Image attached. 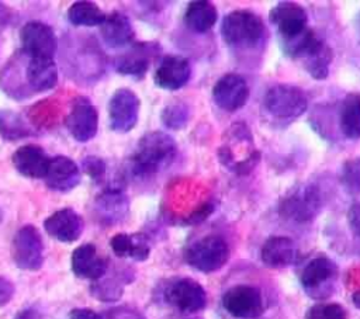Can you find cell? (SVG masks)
I'll return each instance as SVG.
<instances>
[{"mask_svg":"<svg viewBox=\"0 0 360 319\" xmlns=\"http://www.w3.org/2000/svg\"><path fill=\"white\" fill-rule=\"evenodd\" d=\"M177 145L163 131L145 134L136 143L129 159V169L134 176H153L167 169L176 159Z\"/></svg>","mask_w":360,"mask_h":319,"instance_id":"cell-2","label":"cell"},{"mask_svg":"<svg viewBox=\"0 0 360 319\" xmlns=\"http://www.w3.org/2000/svg\"><path fill=\"white\" fill-rule=\"evenodd\" d=\"M218 18L217 7L207 0H197L188 3L183 20L188 30L197 34H204L211 30Z\"/></svg>","mask_w":360,"mask_h":319,"instance_id":"cell-28","label":"cell"},{"mask_svg":"<svg viewBox=\"0 0 360 319\" xmlns=\"http://www.w3.org/2000/svg\"><path fill=\"white\" fill-rule=\"evenodd\" d=\"M100 34L104 44L114 49L129 45L135 38L129 18L120 11H112L108 15L105 14L103 24L100 25Z\"/></svg>","mask_w":360,"mask_h":319,"instance_id":"cell-25","label":"cell"},{"mask_svg":"<svg viewBox=\"0 0 360 319\" xmlns=\"http://www.w3.org/2000/svg\"><path fill=\"white\" fill-rule=\"evenodd\" d=\"M14 319H44V316L35 308H24L14 316Z\"/></svg>","mask_w":360,"mask_h":319,"instance_id":"cell-42","label":"cell"},{"mask_svg":"<svg viewBox=\"0 0 360 319\" xmlns=\"http://www.w3.org/2000/svg\"><path fill=\"white\" fill-rule=\"evenodd\" d=\"M339 128L342 134L350 139H360V94L349 93L342 104L339 111Z\"/></svg>","mask_w":360,"mask_h":319,"instance_id":"cell-29","label":"cell"},{"mask_svg":"<svg viewBox=\"0 0 360 319\" xmlns=\"http://www.w3.org/2000/svg\"><path fill=\"white\" fill-rule=\"evenodd\" d=\"M217 156L224 167L238 176L249 174L260 162L253 135L243 122H236L225 131Z\"/></svg>","mask_w":360,"mask_h":319,"instance_id":"cell-3","label":"cell"},{"mask_svg":"<svg viewBox=\"0 0 360 319\" xmlns=\"http://www.w3.org/2000/svg\"><path fill=\"white\" fill-rule=\"evenodd\" d=\"M107 316H108L107 319H141V316H138L134 311L125 309V308L111 309Z\"/></svg>","mask_w":360,"mask_h":319,"instance_id":"cell-41","label":"cell"},{"mask_svg":"<svg viewBox=\"0 0 360 319\" xmlns=\"http://www.w3.org/2000/svg\"><path fill=\"white\" fill-rule=\"evenodd\" d=\"M65 126L76 142L84 143L93 139L98 129V112L96 105L84 96L77 97L65 118Z\"/></svg>","mask_w":360,"mask_h":319,"instance_id":"cell-11","label":"cell"},{"mask_svg":"<svg viewBox=\"0 0 360 319\" xmlns=\"http://www.w3.org/2000/svg\"><path fill=\"white\" fill-rule=\"evenodd\" d=\"M11 257L14 264L27 271H37L44 263V242L34 225L21 226L11 242Z\"/></svg>","mask_w":360,"mask_h":319,"instance_id":"cell-8","label":"cell"},{"mask_svg":"<svg viewBox=\"0 0 360 319\" xmlns=\"http://www.w3.org/2000/svg\"><path fill=\"white\" fill-rule=\"evenodd\" d=\"M68 319H103L101 315L89 309V308H76L72 309Z\"/></svg>","mask_w":360,"mask_h":319,"instance_id":"cell-40","label":"cell"},{"mask_svg":"<svg viewBox=\"0 0 360 319\" xmlns=\"http://www.w3.org/2000/svg\"><path fill=\"white\" fill-rule=\"evenodd\" d=\"M229 257L226 242L217 235L204 236L193 242L184 250V260L193 268L202 273L219 270Z\"/></svg>","mask_w":360,"mask_h":319,"instance_id":"cell-7","label":"cell"},{"mask_svg":"<svg viewBox=\"0 0 360 319\" xmlns=\"http://www.w3.org/2000/svg\"><path fill=\"white\" fill-rule=\"evenodd\" d=\"M226 45L233 48H256L264 38V24L253 11L233 10L228 13L219 27Z\"/></svg>","mask_w":360,"mask_h":319,"instance_id":"cell-4","label":"cell"},{"mask_svg":"<svg viewBox=\"0 0 360 319\" xmlns=\"http://www.w3.org/2000/svg\"><path fill=\"white\" fill-rule=\"evenodd\" d=\"M82 169L97 184L104 180V176H105V171H107L104 160L97 157V156H93V155L86 156L82 160Z\"/></svg>","mask_w":360,"mask_h":319,"instance_id":"cell-36","label":"cell"},{"mask_svg":"<svg viewBox=\"0 0 360 319\" xmlns=\"http://www.w3.org/2000/svg\"><path fill=\"white\" fill-rule=\"evenodd\" d=\"M225 311L238 319H256L264 311L262 292L253 285H235L222 297Z\"/></svg>","mask_w":360,"mask_h":319,"instance_id":"cell-10","label":"cell"},{"mask_svg":"<svg viewBox=\"0 0 360 319\" xmlns=\"http://www.w3.org/2000/svg\"><path fill=\"white\" fill-rule=\"evenodd\" d=\"M1 219H3V211H1V208H0V223H1Z\"/></svg>","mask_w":360,"mask_h":319,"instance_id":"cell-45","label":"cell"},{"mask_svg":"<svg viewBox=\"0 0 360 319\" xmlns=\"http://www.w3.org/2000/svg\"><path fill=\"white\" fill-rule=\"evenodd\" d=\"M14 284L8 278L0 275V306H4L11 301V298L14 297Z\"/></svg>","mask_w":360,"mask_h":319,"instance_id":"cell-38","label":"cell"},{"mask_svg":"<svg viewBox=\"0 0 360 319\" xmlns=\"http://www.w3.org/2000/svg\"><path fill=\"white\" fill-rule=\"evenodd\" d=\"M305 72L315 80H325L329 76L333 60L332 48L323 41L318 39L315 45L300 59Z\"/></svg>","mask_w":360,"mask_h":319,"instance_id":"cell-27","label":"cell"},{"mask_svg":"<svg viewBox=\"0 0 360 319\" xmlns=\"http://www.w3.org/2000/svg\"><path fill=\"white\" fill-rule=\"evenodd\" d=\"M45 232L63 243L76 242L84 229V221L73 208H62L44 221Z\"/></svg>","mask_w":360,"mask_h":319,"instance_id":"cell-17","label":"cell"},{"mask_svg":"<svg viewBox=\"0 0 360 319\" xmlns=\"http://www.w3.org/2000/svg\"><path fill=\"white\" fill-rule=\"evenodd\" d=\"M58 82V67L52 58L28 56L18 51L4 66L0 86L4 93L15 100L30 98L48 91Z\"/></svg>","mask_w":360,"mask_h":319,"instance_id":"cell-1","label":"cell"},{"mask_svg":"<svg viewBox=\"0 0 360 319\" xmlns=\"http://www.w3.org/2000/svg\"><path fill=\"white\" fill-rule=\"evenodd\" d=\"M104 18L105 14L93 1H75L68 10V20L75 27H100Z\"/></svg>","mask_w":360,"mask_h":319,"instance_id":"cell-31","label":"cell"},{"mask_svg":"<svg viewBox=\"0 0 360 319\" xmlns=\"http://www.w3.org/2000/svg\"><path fill=\"white\" fill-rule=\"evenodd\" d=\"M93 211L100 225L114 226L122 222L129 212L128 195L120 187H107L96 197Z\"/></svg>","mask_w":360,"mask_h":319,"instance_id":"cell-14","label":"cell"},{"mask_svg":"<svg viewBox=\"0 0 360 319\" xmlns=\"http://www.w3.org/2000/svg\"><path fill=\"white\" fill-rule=\"evenodd\" d=\"M155 48L156 45L150 42L134 45L129 51L117 58L115 70L124 76L142 79L149 69Z\"/></svg>","mask_w":360,"mask_h":319,"instance_id":"cell-23","label":"cell"},{"mask_svg":"<svg viewBox=\"0 0 360 319\" xmlns=\"http://www.w3.org/2000/svg\"><path fill=\"white\" fill-rule=\"evenodd\" d=\"M34 134L35 131L20 112L8 108H0V136L4 141L14 142L32 136Z\"/></svg>","mask_w":360,"mask_h":319,"instance_id":"cell-30","label":"cell"},{"mask_svg":"<svg viewBox=\"0 0 360 319\" xmlns=\"http://www.w3.org/2000/svg\"><path fill=\"white\" fill-rule=\"evenodd\" d=\"M263 110L277 121H292L308 108V98L302 89L292 84H274L263 96Z\"/></svg>","mask_w":360,"mask_h":319,"instance_id":"cell-6","label":"cell"},{"mask_svg":"<svg viewBox=\"0 0 360 319\" xmlns=\"http://www.w3.org/2000/svg\"><path fill=\"white\" fill-rule=\"evenodd\" d=\"M214 204H211V202H205V204H202L197 211H194L191 215H190V218L187 219V223H198V222H201V221H204L212 211H214Z\"/></svg>","mask_w":360,"mask_h":319,"instance_id":"cell-39","label":"cell"},{"mask_svg":"<svg viewBox=\"0 0 360 319\" xmlns=\"http://www.w3.org/2000/svg\"><path fill=\"white\" fill-rule=\"evenodd\" d=\"M249 98V86L238 73H225L212 87V100L225 112L240 110Z\"/></svg>","mask_w":360,"mask_h":319,"instance_id":"cell-13","label":"cell"},{"mask_svg":"<svg viewBox=\"0 0 360 319\" xmlns=\"http://www.w3.org/2000/svg\"><path fill=\"white\" fill-rule=\"evenodd\" d=\"M191 76L190 62L183 56L167 55L155 69L153 83L163 90H179L187 84Z\"/></svg>","mask_w":360,"mask_h":319,"instance_id":"cell-18","label":"cell"},{"mask_svg":"<svg viewBox=\"0 0 360 319\" xmlns=\"http://www.w3.org/2000/svg\"><path fill=\"white\" fill-rule=\"evenodd\" d=\"M49 159L45 150L34 143L20 146L11 157L15 170L28 178H44Z\"/></svg>","mask_w":360,"mask_h":319,"instance_id":"cell-22","label":"cell"},{"mask_svg":"<svg viewBox=\"0 0 360 319\" xmlns=\"http://www.w3.org/2000/svg\"><path fill=\"white\" fill-rule=\"evenodd\" d=\"M339 181L346 194L352 197L360 194V156L350 157L342 163Z\"/></svg>","mask_w":360,"mask_h":319,"instance_id":"cell-32","label":"cell"},{"mask_svg":"<svg viewBox=\"0 0 360 319\" xmlns=\"http://www.w3.org/2000/svg\"><path fill=\"white\" fill-rule=\"evenodd\" d=\"M347 223L352 232L360 237V202L350 205L347 211Z\"/></svg>","mask_w":360,"mask_h":319,"instance_id":"cell-37","label":"cell"},{"mask_svg":"<svg viewBox=\"0 0 360 319\" xmlns=\"http://www.w3.org/2000/svg\"><path fill=\"white\" fill-rule=\"evenodd\" d=\"M270 22L277 28L280 38H288L308 27V14L297 3L280 1L269 11Z\"/></svg>","mask_w":360,"mask_h":319,"instance_id":"cell-16","label":"cell"},{"mask_svg":"<svg viewBox=\"0 0 360 319\" xmlns=\"http://www.w3.org/2000/svg\"><path fill=\"white\" fill-rule=\"evenodd\" d=\"M108 261L97 253L93 243H84L72 253V271L76 277L96 281L107 274Z\"/></svg>","mask_w":360,"mask_h":319,"instance_id":"cell-21","label":"cell"},{"mask_svg":"<svg viewBox=\"0 0 360 319\" xmlns=\"http://www.w3.org/2000/svg\"><path fill=\"white\" fill-rule=\"evenodd\" d=\"M298 249L292 239L287 236H270L260 249L262 261L271 268H281L295 263Z\"/></svg>","mask_w":360,"mask_h":319,"instance_id":"cell-24","label":"cell"},{"mask_svg":"<svg viewBox=\"0 0 360 319\" xmlns=\"http://www.w3.org/2000/svg\"><path fill=\"white\" fill-rule=\"evenodd\" d=\"M21 51L28 56L52 58L58 48L56 35L48 24L42 21H28L20 30Z\"/></svg>","mask_w":360,"mask_h":319,"instance_id":"cell-12","label":"cell"},{"mask_svg":"<svg viewBox=\"0 0 360 319\" xmlns=\"http://www.w3.org/2000/svg\"><path fill=\"white\" fill-rule=\"evenodd\" d=\"M190 118V108L186 103L176 101L172 104H167L162 112H160V119L162 124L169 128V129H181L186 126Z\"/></svg>","mask_w":360,"mask_h":319,"instance_id":"cell-33","label":"cell"},{"mask_svg":"<svg viewBox=\"0 0 360 319\" xmlns=\"http://www.w3.org/2000/svg\"><path fill=\"white\" fill-rule=\"evenodd\" d=\"M305 319H347V311L340 304H315L307 313Z\"/></svg>","mask_w":360,"mask_h":319,"instance_id":"cell-35","label":"cell"},{"mask_svg":"<svg viewBox=\"0 0 360 319\" xmlns=\"http://www.w3.org/2000/svg\"><path fill=\"white\" fill-rule=\"evenodd\" d=\"M141 101L135 91L121 87L117 89L108 100V122L110 128L117 134L132 131L139 118Z\"/></svg>","mask_w":360,"mask_h":319,"instance_id":"cell-9","label":"cell"},{"mask_svg":"<svg viewBox=\"0 0 360 319\" xmlns=\"http://www.w3.org/2000/svg\"><path fill=\"white\" fill-rule=\"evenodd\" d=\"M336 264L330 259L319 256L312 259L302 270L301 284L309 295L319 297V291L329 288V284L336 278Z\"/></svg>","mask_w":360,"mask_h":319,"instance_id":"cell-20","label":"cell"},{"mask_svg":"<svg viewBox=\"0 0 360 319\" xmlns=\"http://www.w3.org/2000/svg\"><path fill=\"white\" fill-rule=\"evenodd\" d=\"M322 209V191L316 184L304 183L292 187L278 202V214L284 219L311 222Z\"/></svg>","mask_w":360,"mask_h":319,"instance_id":"cell-5","label":"cell"},{"mask_svg":"<svg viewBox=\"0 0 360 319\" xmlns=\"http://www.w3.org/2000/svg\"><path fill=\"white\" fill-rule=\"evenodd\" d=\"M110 246L115 256L143 261L149 257L150 245L143 233H117L110 239Z\"/></svg>","mask_w":360,"mask_h":319,"instance_id":"cell-26","label":"cell"},{"mask_svg":"<svg viewBox=\"0 0 360 319\" xmlns=\"http://www.w3.org/2000/svg\"><path fill=\"white\" fill-rule=\"evenodd\" d=\"M166 299L170 305L187 313L198 312L207 305L205 289L193 278L176 280L166 289Z\"/></svg>","mask_w":360,"mask_h":319,"instance_id":"cell-15","label":"cell"},{"mask_svg":"<svg viewBox=\"0 0 360 319\" xmlns=\"http://www.w3.org/2000/svg\"><path fill=\"white\" fill-rule=\"evenodd\" d=\"M352 301H353L354 306H356L357 309H360V289L353 292V295H352Z\"/></svg>","mask_w":360,"mask_h":319,"instance_id":"cell-44","label":"cell"},{"mask_svg":"<svg viewBox=\"0 0 360 319\" xmlns=\"http://www.w3.org/2000/svg\"><path fill=\"white\" fill-rule=\"evenodd\" d=\"M354 31H356V35H357V39L360 42V11L356 14L354 17Z\"/></svg>","mask_w":360,"mask_h":319,"instance_id":"cell-43","label":"cell"},{"mask_svg":"<svg viewBox=\"0 0 360 319\" xmlns=\"http://www.w3.org/2000/svg\"><path fill=\"white\" fill-rule=\"evenodd\" d=\"M90 294L98 301L112 302V301H117L121 297L122 287H121V282L117 278L103 275L101 278L91 282Z\"/></svg>","mask_w":360,"mask_h":319,"instance_id":"cell-34","label":"cell"},{"mask_svg":"<svg viewBox=\"0 0 360 319\" xmlns=\"http://www.w3.org/2000/svg\"><path fill=\"white\" fill-rule=\"evenodd\" d=\"M45 184L56 193H69L80 183V169L68 156H53L45 173Z\"/></svg>","mask_w":360,"mask_h":319,"instance_id":"cell-19","label":"cell"}]
</instances>
